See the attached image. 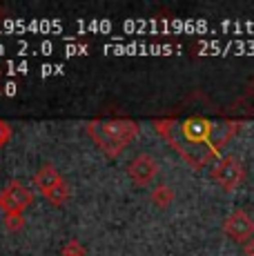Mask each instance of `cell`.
I'll list each match as a JSON object with an SVG mask.
<instances>
[{
    "label": "cell",
    "mask_w": 254,
    "mask_h": 256,
    "mask_svg": "<svg viewBox=\"0 0 254 256\" xmlns=\"http://www.w3.org/2000/svg\"><path fill=\"white\" fill-rule=\"evenodd\" d=\"M62 180V176H60V172L56 170L52 163H45L40 167V170L34 174V183H36V187L40 190V194L45 196L50 190H54L58 183Z\"/></svg>",
    "instance_id": "ba28073f"
},
{
    "label": "cell",
    "mask_w": 254,
    "mask_h": 256,
    "mask_svg": "<svg viewBox=\"0 0 254 256\" xmlns=\"http://www.w3.org/2000/svg\"><path fill=\"white\" fill-rule=\"evenodd\" d=\"M127 174H130V178L134 180L136 185L145 187L158 176V163H156V158L152 154L140 152V154H136L134 158L130 160V165H127Z\"/></svg>",
    "instance_id": "8992f818"
},
{
    "label": "cell",
    "mask_w": 254,
    "mask_h": 256,
    "mask_svg": "<svg viewBox=\"0 0 254 256\" xmlns=\"http://www.w3.org/2000/svg\"><path fill=\"white\" fill-rule=\"evenodd\" d=\"M12 138V125L4 118H0V147H4Z\"/></svg>",
    "instance_id": "4fadbf2b"
},
{
    "label": "cell",
    "mask_w": 254,
    "mask_h": 256,
    "mask_svg": "<svg viewBox=\"0 0 254 256\" xmlns=\"http://www.w3.org/2000/svg\"><path fill=\"white\" fill-rule=\"evenodd\" d=\"M60 256H87V252H85V245H82L78 238H70L65 245H62V252H60Z\"/></svg>",
    "instance_id": "7c38bea8"
},
{
    "label": "cell",
    "mask_w": 254,
    "mask_h": 256,
    "mask_svg": "<svg viewBox=\"0 0 254 256\" xmlns=\"http://www.w3.org/2000/svg\"><path fill=\"white\" fill-rule=\"evenodd\" d=\"M223 232L236 243H248L250 238H254V218L246 210H234L223 220Z\"/></svg>",
    "instance_id": "5b68a950"
},
{
    "label": "cell",
    "mask_w": 254,
    "mask_h": 256,
    "mask_svg": "<svg viewBox=\"0 0 254 256\" xmlns=\"http://www.w3.org/2000/svg\"><path fill=\"white\" fill-rule=\"evenodd\" d=\"M2 225L9 232H20V230L25 228V214H22V212H4Z\"/></svg>",
    "instance_id": "8fae6325"
},
{
    "label": "cell",
    "mask_w": 254,
    "mask_h": 256,
    "mask_svg": "<svg viewBox=\"0 0 254 256\" xmlns=\"http://www.w3.org/2000/svg\"><path fill=\"white\" fill-rule=\"evenodd\" d=\"M246 178V167H243L241 158L234 154L221 156L212 167V180L221 185L226 192H234Z\"/></svg>",
    "instance_id": "3957f363"
},
{
    "label": "cell",
    "mask_w": 254,
    "mask_h": 256,
    "mask_svg": "<svg viewBox=\"0 0 254 256\" xmlns=\"http://www.w3.org/2000/svg\"><path fill=\"white\" fill-rule=\"evenodd\" d=\"M34 200L32 190L20 183V180H9L7 185L0 190V208L4 212H22L25 208H29Z\"/></svg>",
    "instance_id": "277c9868"
},
{
    "label": "cell",
    "mask_w": 254,
    "mask_h": 256,
    "mask_svg": "<svg viewBox=\"0 0 254 256\" xmlns=\"http://www.w3.org/2000/svg\"><path fill=\"white\" fill-rule=\"evenodd\" d=\"M85 130L107 156H118L138 136L140 127L132 118H94Z\"/></svg>",
    "instance_id": "7a4b0ae2"
},
{
    "label": "cell",
    "mask_w": 254,
    "mask_h": 256,
    "mask_svg": "<svg viewBox=\"0 0 254 256\" xmlns=\"http://www.w3.org/2000/svg\"><path fill=\"white\" fill-rule=\"evenodd\" d=\"M154 132H158L174 150L185 158V163L192 167H203L218 156L212 147V132L214 120L205 116H190V118H158L152 122Z\"/></svg>",
    "instance_id": "6da1fadb"
},
{
    "label": "cell",
    "mask_w": 254,
    "mask_h": 256,
    "mask_svg": "<svg viewBox=\"0 0 254 256\" xmlns=\"http://www.w3.org/2000/svg\"><path fill=\"white\" fill-rule=\"evenodd\" d=\"M243 254H246V256H254V238H250L248 243H243Z\"/></svg>",
    "instance_id": "5bb4252c"
},
{
    "label": "cell",
    "mask_w": 254,
    "mask_h": 256,
    "mask_svg": "<svg viewBox=\"0 0 254 256\" xmlns=\"http://www.w3.org/2000/svg\"><path fill=\"white\" fill-rule=\"evenodd\" d=\"M172 200H174V190L168 183H158L152 190V203L156 208H168Z\"/></svg>",
    "instance_id": "30bf717a"
},
{
    "label": "cell",
    "mask_w": 254,
    "mask_h": 256,
    "mask_svg": "<svg viewBox=\"0 0 254 256\" xmlns=\"http://www.w3.org/2000/svg\"><path fill=\"white\" fill-rule=\"evenodd\" d=\"M70 196H72V187H70V183H67L65 178H62L60 183L54 187V190L47 192L45 198L50 200L52 205H62V203H67V200H70Z\"/></svg>",
    "instance_id": "9c48e42d"
},
{
    "label": "cell",
    "mask_w": 254,
    "mask_h": 256,
    "mask_svg": "<svg viewBox=\"0 0 254 256\" xmlns=\"http://www.w3.org/2000/svg\"><path fill=\"white\" fill-rule=\"evenodd\" d=\"M248 92H250V96L254 98V78H252V80H250V87H248Z\"/></svg>",
    "instance_id": "9a60e30c"
},
{
    "label": "cell",
    "mask_w": 254,
    "mask_h": 256,
    "mask_svg": "<svg viewBox=\"0 0 254 256\" xmlns=\"http://www.w3.org/2000/svg\"><path fill=\"white\" fill-rule=\"evenodd\" d=\"M241 130V120H221V122H214V132H212V147L216 152H221L223 147L228 145V140L232 138L236 132Z\"/></svg>",
    "instance_id": "52a82bcc"
}]
</instances>
